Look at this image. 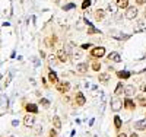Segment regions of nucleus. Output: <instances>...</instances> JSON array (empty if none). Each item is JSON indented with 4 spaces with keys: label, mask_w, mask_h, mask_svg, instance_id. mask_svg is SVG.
Instances as JSON below:
<instances>
[{
    "label": "nucleus",
    "mask_w": 146,
    "mask_h": 137,
    "mask_svg": "<svg viewBox=\"0 0 146 137\" xmlns=\"http://www.w3.org/2000/svg\"><path fill=\"white\" fill-rule=\"evenodd\" d=\"M89 56L92 58H101L105 56V47L98 45V47H92V50L89 51Z\"/></svg>",
    "instance_id": "obj_1"
},
{
    "label": "nucleus",
    "mask_w": 146,
    "mask_h": 137,
    "mask_svg": "<svg viewBox=\"0 0 146 137\" xmlns=\"http://www.w3.org/2000/svg\"><path fill=\"white\" fill-rule=\"evenodd\" d=\"M137 15H139V10L135 7V6H129L127 9H126V19H129V21H135L136 18H137Z\"/></svg>",
    "instance_id": "obj_2"
},
{
    "label": "nucleus",
    "mask_w": 146,
    "mask_h": 137,
    "mask_svg": "<svg viewBox=\"0 0 146 137\" xmlns=\"http://www.w3.org/2000/svg\"><path fill=\"white\" fill-rule=\"evenodd\" d=\"M110 105H111V109L114 113H118V111L123 108V101L120 99V96H114L111 99V102H110Z\"/></svg>",
    "instance_id": "obj_3"
},
{
    "label": "nucleus",
    "mask_w": 146,
    "mask_h": 137,
    "mask_svg": "<svg viewBox=\"0 0 146 137\" xmlns=\"http://www.w3.org/2000/svg\"><path fill=\"white\" fill-rule=\"evenodd\" d=\"M56 88H57V91H58L60 93H67V92L70 91L72 86H70L69 82H57Z\"/></svg>",
    "instance_id": "obj_4"
},
{
    "label": "nucleus",
    "mask_w": 146,
    "mask_h": 137,
    "mask_svg": "<svg viewBox=\"0 0 146 137\" xmlns=\"http://www.w3.org/2000/svg\"><path fill=\"white\" fill-rule=\"evenodd\" d=\"M75 104L78 107H83L85 104H86V98H85V95L82 92H76L75 93Z\"/></svg>",
    "instance_id": "obj_5"
},
{
    "label": "nucleus",
    "mask_w": 146,
    "mask_h": 137,
    "mask_svg": "<svg viewBox=\"0 0 146 137\" xmlns=\"http://www.w3.org/2000/svg\"><path fill=\"white\" fill-rule=\"evenodd\" d=\"M57 58L60 63H66V61H69V54L64 48H60L58 51H57Z\"/></svg>",
    "instance_id": "obj_6"
},
{
    "label": "nucleus",
    "mask_w": 146,
    "mask_h": 137,
    "mask_svg": "<svg viewBox=\"0 0 146 137\" xmlns=\"http://www.w3.org/2000/svg\"><path fill=\"white\" fill-rule=\"evenodd\" d=\"M107 60L111 61V63H120V61H121V56L117 51H113V53H110L107 56Z\"/></svg>",
    "instance_id": "obj_7"
},
{
    "label": "nucleus",
    "mask_w": 146,
    "mask_h": 137,
    "mask_svg": "<svg viewBox=\"0 0 146 137\" xmlns=\"http://www.w3.org/2000/svg\"><path fill=\"white\" fill-rule=\"evenodd\" d=\"M123 107L126 108V109H129V111H133L136 108V102L133 101L131 98H126L124 101H123Z\"/></svg>",
    "instance_id": "obj_8"
},
{
    "label": "nucleus",
    "mask_w": 146,
    "mask_h": 137,
    "mask_svg": "<svg viewBox=\"0 0 146 137\" xmlns=\"http://www.w3.org/2000/svg\"><path fill=\"white\" fill-rule=\"evenodd\" d=\"M23 124H25V127H32L35 124V117L28 113L25 117H23Z\"/></svg>",
    "instance_id": "obj_9"
},
{
    "label": "nucleus",
    "mask_w": 146,
    "mask_h": 137,
    "mask_svg": "<svg viewBox=\"0 0 146 137\" xmlns=\"http://www.w3.org/2000/svg\"><path fill=\"white\" fill-rule=\"evenodd\" d=\"M124 93L127 98H131V96H135L136 93V88H135V85H124Z\"/></svg>",
    "instance_id": "obj_10"
},
{
    "label": "nucleus",
    "mask_w": 146,
    "mask_h": 137,
    "mask_svg": "<svg viewBox=\"0 0 146 137\" xmlns=\"http://www.w3.org/2000/svg\"><path fill=\"white\" fill-rule=\"evenodd\" d=\"M135 130L136 131H146V118L135 122Z\"/></svg>",
    "instance_id": "obj_11"
},
{
    "label": "nucleus",
    "mask_w": 146,
    "mask_h": 137,
    "mask_svg": "<svg viewBox=\"0 0 146 137\" xmlns=\"http://www.w3.org/2000/svg\"><path fill=\"white\" fill-rule=\"evenodd\" d=\"M88 61H82V63H79V64H76V70L79 71V73H82V74H85V73H88Z\"/></svg>",
    "instance_id": "obj_12"
},
{
    "label": "nucleus",
    "mask_w": 146,
    "mask_h": 137,
    "mask_svg": "<svg viewBox=\"0 0 146 137\" xmlns=\"http://www.w3.org/2000/svg\"><path fill=\"white\" fill-rule=\"evenodd\" d=\"M123 93H124V85H123V82H118L114 89V96H121Z\"/></svg>",
    "instance_id": "obj_13"
},
{
    "label": "nucleus",
    "mask_w": 146,
    "mask_h": 137,
    "mask_svg": "<svg viewBox=\"0 0 146 137\" xmlns=\"http://www.w3.org/2000/svg\"><path fill=\"white\" fill-rule=\"evenodd\" d=\"M25 109H27V113H29V114H36L38 113V105L36 104H27Z\"/></svg>",
    "instance_id": "obj_14"
},
{
    "label": "nucleus",
    "mask_w": 146,
    "mask_h": 137,
    "mask_svg": "<svg viewBox=\"0 0 146 137\" xmlns=\"http://www.w3.org/2000/svg\"><path fill=\"white\" fill-rule=\"evenodd\" d=\"M48 80H50L53 85H57V82H58V77H57V73L53 70V69H50V71H48Z\"/></svg>",
    "instance_id": "obj_15"
},
{
    "label": "nucleus",
    "mask_w": 146,
    "mask_h": 137,
    "mask_svg": "<svg viewBox=\"0 0 146 137\" xmlns=\"http://www.w3.org/2000/svg\"><path fill=\"white\" fill-rule=\"evenodd\" d=\"M104 18H105V10L104 9H96L95 10V21L101 22V21H104Z\"/></svg>",
    "instance_id": "obj_16"
},
{
    "label": "nucleus",
    "mask_w": 146,
    "mask_h": 137,
    "mask_svg": "<svg viewBox=\"0 0 146 137\" xmlns=\"http://www.w3.org/2000/svg\"><path fill=\"white\" fill-rule=\"evenodd\" d=\"M117 76H118L120 79L126 80V79H129V77L131 76V73H130V71H127V70H118V71H117Z\"/></svg>",
    "instance_id": "obj_17"
},
{
    "label": "nucleus",
    "mask_w": 146,
    "mask_h": 137,
    "mask_svg": "<svg viewBox=\"0 0 146 137\" xmlns=\"http://www.w3.org/2000/svg\"><path fill=\"white\" fill-rule=\"evenodd\" d=\"M53 126H54L56 130H60V128H62V120H60L58 115H54V117H53Z\"/></svg>",
    "instance_id": "obj_18"
},
{
    "label": "nucleus",
    "mask_w": 146,
    "mask_h": 137,
    "mask_svg": "<svg viewBox=\"0 0 146 137\" xmlns=\"http://www.w3.org/2000/svg\"><path fill=\"white\" fill-rule=\"evenodd\" d=\"M115 5L118 9H127L129 7V0H115Z\"/></svg>",
    "instance_id": "obj_19"
},
{
    "label": "nucleus",
    "mask_w": 146,
    "mask_h": 137,
    "mask_svg": "<svg viewBox=\"0 0 146 137\" xmlns=\"http://www.w3.org/2000/svg\"><path fill=\"white\" fill-rule=\"evenodd\" d=\"M107 10H108L111 15H117V10H118V7H117V5H115V3H108Z\"/></svg>",
    "instance_id": "obj_20"
},
{
    "label": "nucleus",
    "mask_w": 146,
    "mask_h": 137,
    "mask_svg": "<svg viewBox=\"0 0 146 137\" xmlns=\"http://www.w3.org/2000/svg\"><path fill=\"white\" fill-rule=\"evenodd\" d=\"M98 79H100V82H101L102 85L108 83V80H110V73H100Z\"/></svg>",
    "instance_id": "obj_21"
},
{
    "label": "nucleus",
    "mask_w": 146,
    "mask_h": 137,
    "mask_svg": "<svg viewBox=\"0 0 146 137\" xmlns=\"http://www.w3.org/2000/svg\"><path fill=\"white\" fill-rule=\"evenodd\" d=\"M113 120H114V127H115V130H120V128H121V124H123V120H121V117H120V115H115Z\"/></svg>",
    "instance_id": "obj_22"
},
{
    "label": "nucleus",
    "mask_w": 146,
    "mask_h": 137,
    "mask_svg": "<svg viewBox=\"0 0 146 137\" xmlns=\"http://www.w3.org/2000/svg\"><path fill=\"white\" fill-rule=\"evenodd\" d=\"M56 42H57V36H56V35H53V36H48V38H45V44H47L48 47H53Z\"/></svg>",
    "instance_id": "obj_23"
},
{
    "label": "nucleus",
    "mask_w": 146,
    "mask_h": 137,
    "mask_svg": "<svg viewBox=\"0 0 146 137\" xmlns=\"http://www.w3.org/2000/svg\"><path fill=\"white\" fill-rule=\"evenodd\" d=\"M88 34H89V35H94V34H101V31H100V29H96V28L94 26V25H91V23H89V25H88Z\"/></svg>",
    "instance_id": "obj_24"
},
{
    "label": "nucleus",
    "mask_w": 146,
    "mask_h": 137,
    "mask_svg": "<svg viewBox=\"0 0 146 137\" xmlns=\"http://www.w3.org/2000/svg\"><path fill=\"white\" fill-rule=\"evenodd\" d=\"M91 69H92L94 71H100V70H101V63H100V61H92Z\"/></svg>",
    "instance_id": "obj_25"
},
{
    "label": "nucleus",
    "mask_w": 146,
    "mask_h": 137,
    "mask_svg": "<svg viewBox=\"0 0 146 137\" xmlns=\"http://www.w3.org/2000/svg\"><path fill=\"white\" fill-rule=\"evenodd\" d=\"M47 60H48V63L53 64V66H56V64L58 63V58H57L56 56H48V57H47Z\"/></svg>",
    "instance_id": "obj_26"
},
{
    "label": "nucleus",
    "mask_w": 146,
    "mask_h": 137,
    "mask_svg": "<svg viewBox=\"0 0 146 137\" xmlns=\"http://www.w3.org/2000/svg\"><path fill=\"white\" fill-rule=\"evenodd\" d=\"M137 101H139V105H140V107L146 108V96H145V95H140V96H137Z\"/></svg>",
    "instance_id": "obj_27"
},
{
    "label": "nucleus",
    "mask_w": 146,
    "mask_h": 137,
    "mask_svg": "<svg viewBox=\"0 0 146 137\" xmlns=\"http://www.w3.org/2000/svg\"><path fill=\"white\" fill-rule=\"evenodd\" d=\"M91 5H92L91 0H82V9H83V10H86Z\"/></svg>",
    "instance_id": "obj_28"
},
{
    "label": "nucleus",
    "mask_w": 146,
    "mask_h": 137,
    "mask_svg": "<svg viewBox=\"0 0 146 137\" xmlns=\"http://www.w3.org/2000/svg\"><path fill=\"white\" fill-rule=\"evenodd\" d=\"M82 57V53H80V50H75V51H73V56H72V58H80Z\"/></svg>",
    "instance_id": "obj_29"
},
{
    "label": "nucleus",
    "mask_w": 146,
    "mask_h": 137,
    "mask_svg": "<svg viewBox=\"0 0 146 137\" xmlns=\"http://www.w3.org/2000/svg\"><path fill=\"white\" fill-rule=\"evenodd\" d=\"M41 105H42L44 108H48V107H50V101H48V99H45V98H42V99H41Z\"/></svg>",
    "instance_id": "obj_30"
},
{
    "label": "nucleus",
    "mask_w": 146,
    "mask_h": 137,
    "mask_svg": "<svg viewBox=\"0 0 146 137\" xmlns=\"http://www.w3.org/2000/svg\"><path fill=\"white\" fill-rule=\"evenodd\" d=\"M75 6H76L75 3H69V5H64V6H63V9H64V10H70V9L75 7Z\"/></svg>",
    "instance_id": "obj_31"
},
{
    "label": "nucleus",
    "mask_w": 146,
    "mask_h": 137,
    "mask_svg": "<svg viewBox=\"0 0 146 137\" xmlns=\"http://www.w3.org/2000/svg\"><path fill=\"white\" fill-rule=\"evenodd\" d=\"M57 131H58V130L51 128V130H50V137H57Z\"/></svg>",
    "instance_id": "obj_32"
},
{
    "label": "nucleus",
    "mask_w": 146,
    "mask_h": 137,
    "mask_svg": "<svg viewBox=\"0 0 146 137\" xmlns=\"http://www.w3.org/2000/svg\"><path fill=\"white\" fill-rule=\"evenodd\" d=\"M142 29H143V22L139 21V22H137V29H136V32H137V31H142Z\"/></svg>",
    "instance_id": "obj_33"
},
{
    "label": "nucleus",
    "mask_w": 146,
    "mask_h": 137,
    "mask_svg": "<svg viewBox=\"0 0 146 137\" xmlns=\"http://www.w3.org/2000/svg\"><path fill=\"white\" fill-rule=\"evenodd\" d=\"M146 3V0H136V5H139V6H143Z\"/></svg>",
    "instance_id": "obj_34"
},
{
    "label": "nucleus",
    "mask_w": 146,
    "mask_h": 137,
    "mask_svg": "<svg viewBox=\"0 0 146 137\" xmlns=\"http://www.w3.org/2000/svg\"><path fill=\"white\" fill-rule=\"evenodd\" d=\"M82 48H83V50H88V48H92V44H83V45H82Z\"/></svg>",
    "instance_id": "obj_35"
},
{
    "label": "nucleus",
    "mask_w": 146,
    "mask_h": 137,
    "mask_svg": "<svg viewBox=\"0 0 146 137\" xmlns=\"http://www.w3.org/2000/svg\"><path fill=\"white\" fill-rule=\"evenodd\" d=\"M117 137H127V134H126V133H118Z\"/></svg>",
    "instance_id": "obj_36"
},
{
    "label": "nucleus",
    "mask_w": 146,
    "mask_h": 137,
    "mask_svg": "<svg viewBox=\"0 0 146 137\" xmlns=\"http://www.w3.org/2000/svg\"><path fill=\"white\" fill-rule=\"evenodd\" d=\"M142 91L146 93V83H143V85H142Z\"/></svg>",
    "instance_id": "obj_37"
},
{
    "label": "nucleus",
    "mask_w": 146,
    "mask_h": 137,
    "mask_svg": "<svg viewBox=\"0 0 146 137\" xmlns=\"http://www.w3.org/2000/svg\"><path fill=\"white\" fill-rule=\"evenodd\" d=\"M130 137H139V136H137V133H135V131H133V133L130 134Z\"/></svg>",
    "instance_id": "obj_38"
},
{
    "label": "nucleus",
    "mask_w": 146,
    "mask_h": 137,
    "mask_svg": "<svg viewBox=\"0 0 146 137\" xmlns=\"http://www.w3.org/2000/svg\"><path fill=\"white\" fill-rule=\"evenodd\" d=\"M143 16L146 18V7H145V10H143Z\"/></svg>",
    "instance_id": "obj_39"
},
{
    "label": "nucleus",
    "mask_w": 146,
    "mask_h": 137,
    "mask_svg": "<svg viewBox=\"0 0 146 137\" xmlns=\"http://www.w3.org/2000/svg\"><path fill=\"white\" fill-rule=\"evenodd\" d=\"M54 2H56V3H60V2H62V0H54Z\"/></svg>",
    "instance_id": "obj_40"
},
{
    "label": "nucleus",
    "mask_w": 146,
    "mask_h": 137,
    "mask_svg": "<svg viewBox=\"0 0 146 137\" xmlns=\"http://www.w3.org/2000/svg\"><path fill=\"white\" fill-rule=\"evenodd\" d=\"M10 137H13V136H10Z\"/></svg>",
    "instance_id": "obj_41"
}]
</instances>
